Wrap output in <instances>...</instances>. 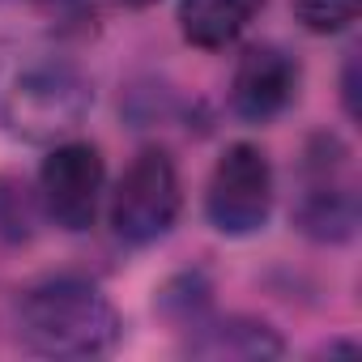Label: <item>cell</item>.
<instances>
[{
	"mask_svg": "<svg viewBox=\"0 0 362 362\" xmlns=\"http://www.w3.org/2000/svg\"><path fill=\"white\" fill-rule=\"evenodd\" d=\"M264 0H179V35L201 52H222L256 22Z\"/></svg>",
	"mask_w": 362,
	"mask_h": 362,
	"instance_id": "9c48e42d",
	"label": "cell"
},
{
	"mask_svg": "<svg viewBox=\"0 0 362 362\" xmlns=\"http://www.w3.org/2000/svg\"><path fill=\"white\" fill-rule=\"evenodd\" d=\"M341 103H345V115L358 119V56L345 60V73H341Z\"/></svg>",
	"mask_w": 362,
	"mask_h": 362,
	"instance_id": "4fadbf2b",
	"label": "cell"
},
{
	"mask_svg": "<svg viewBox=\"0 0 362 362\" xmlns=\"http://www.w3.org/2000/svg\"><path fill=\"white\" fill-rule=\"evenodd\" d=\"M298 60L277 43H256L239 56L230 77V111L247 124H269L286 115V107L298 98Z\"/></svg>",
	"mask_w": 362,
	"mask_h": 362,
	"instance_id": "52a82bcc",
	"label": "cell"
},
{
	"mask_svg": "<svg viewBox=\"0 0 362 362\" xmlns=\"http://www.w3.org/2000/svg\"><path fill=\"white\" fill-rule=\"evenodd\" d=\"M43 222L47 218H43L39 188L18 170H0V243L26 247V243H35Z\"/></svg>",
	"mask_w": 362,
	"mask_h": 362,
	"instance_id": "30bf717a",
	"label": "cell"
},
{
	"mask_svg": "<svg viewBox=\"0 0 362 362\" xmlns=\"http://www.w3.org/2000/svg\"><path fill=\"white\" fill-rule=\"evenodd\" d=\"M188 349L197 358H281L286 341L277 337L273 324L252 320V315H230V320H201L192 328Z\"/></svg>",
	"mask_w": 362,
	"mask_h": 362,
	"instance_id": "ba28073f",
	"label": "cell"
},
{
	"mask_svg": "<svg viewBox=\"0 0 362 362\" xmlns=\"http://www.w3.org/2000/svg\"><path fill=\"white\" fill-rule=\"evenodd\" d=\"M124 5H132V9H149V5H158V0H124Z\"/></svg>",
	"mask_w": 362,
	"mask_h": 362,
	"instance_id": "5bb4252c",
	"label": "cell"
},
{
	"mask_svg": "<svg viewBox=\"0 0 362 362\" xmlns=\"http://www.w3.org/2000/svg\"><path fill=\"white\" fill-rule=\"evenodd\" d=\"M115 303L81 277H47L18 303V337L43 358H103L119 341Z\"/></svg>",
	"mask_w": 362,
	"mask_h": 362,
	"instance_id": "6da1fadb",
	"label": "cell"
},
{
	"mask_svg": "<svg viewBox=\"0 0 362 362\" xmlns=\"http://www.w3.org/2000/svg\"><path fill=\"white\" fill-rule=\"evenodd\" d=\"M294 226L315 243H345L358 230V192L349 179V149L320 132L303 153V192L290 209Z\"/></svg>",
	"mask_w": 362,
	"mask_h": 362,
	"instance_id": "5b68a950",
	"label": "cell"
},
{
	"mask_svg": "<svg viewBox=\"0 0 362 362\" xmlns=\"http://www.w3.org/2000/svg\"><path fill=\"white\" fill-rule=\"evenodd\" d=\"M209 294H214V286H209L205 273H179V277H170V281L158 290L153 307H158L175 328H188V332H192V328L209 315Z\"/></svg>",
	"mask_w": 362,
	"mask_h": 362,
	"instance_id": "8fae6325",
	"label": "cell"
},
{
	"mask_svg": "<svg viewBox=\"0 0 362 362\" xmlns=\"http://www.w3.org/2000/svg\"><path fill=\"white\" fill-rule=\"evenodd\" d=\"M179 209H184V184H179L175 158L158 145L141 149L128 170L119 175V184L111 192V230L128 247H149L170 235Z\"/></svg>",
	"mask_w": 362,
	"mask_h": 362,
	"instance_id": "3957f363",
	"label": "cell"
},
{
	"mask_svg": "<svg viewBox=\"0 0 362 362\" xmlns=\"http://www.w3.org/2000/svg\"><path fill=\"white\" fill-rule=\"evenodd\" d=\"M273 205H277V179H273L269 153L252 141L226 145L205 184L209 226L226 239H247L269 226Z\"/></svg>",
	"mask_w": 362,
	"mask_h": 362,
	"instance_id": "277c9868",
	"label": "cell"
},
{
	"mask_svg": "<svg viewBox=\"0 0 362 362\" xmlns=\"http://www.w3.org/2000/svg\"><path fill=\"white\" fill-rule=\"evenodd\" d=\"M362 0H294V18L311 35H341L358 22Z\"/></svg>",
	"mask_w": 362,
	"mask_h": 362,
	"instance_id": "7c38bea8",
	"label": "cell"
},
{
	"mask_svg": "<svg viewBox=\"0 0 362 362\" xmlns=\"http://www.w3.org/2000/svg\"><path fill=\"white\" fill-rule=\"evenodd\" d=\"M39 201H43V218L69 235H81L94 226L103 192H107V162L103 149L90 141H60L47 145V158L39 166Z\"/></svg>",
	"mask_w": 362,
	"mask_h": 362,
	"instance_id": "8992f818",
	"label": "cell"
},
{
	"mask_svg": "<svg viewBox=\"0 0 362 362\" xmlns=\"http://www.w3.org/2000/svg\"><path fill=\"white\" fill-rule=\"evenodd\" d=\"M90 107V77L64 60H43L22 69L0 94V128L22 145H60L86 124Z\"/></svg>",
	"mask_w": 362,
	"mask_h": 362,
	"instance_id": "7a4b0ae2",
	"label": "cell"
}]
</instances>
